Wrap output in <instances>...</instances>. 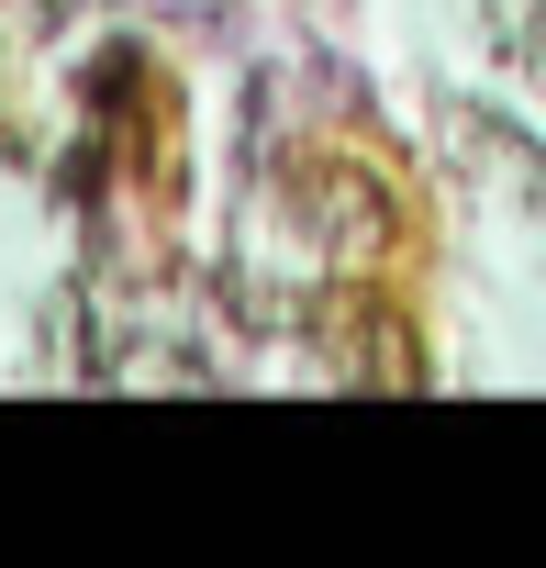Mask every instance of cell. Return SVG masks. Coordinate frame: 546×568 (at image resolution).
<instances>
[{
    "mask_svg": "<svg viewBox=\"0 0 546 568\" xmlns=\"http://www.w3.org/2000/svg\"><path fill=\"white\" fill-rule=\"evenodd\" d=\"M502 34H513V57H524V79H546V0H535V12H513Z\"/></svg>",
    "mask_w": 546,
    "mask_h": 568,
    "instance_id": "cell-1",
    "label": "cell"
}]
</instances>
